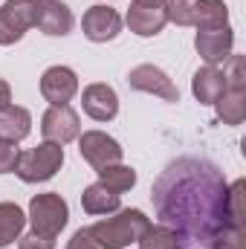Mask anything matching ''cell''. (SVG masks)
<instances>
[{
	"label": "cell",
	"mask_w": 246,
	"mask_h": 249,
	"mask_svg": "<svg viewBox=\"0 0 246 249\" xmlns=\"http://www.w3.org/2000/svg\"><path fill=\"white\" fill-rule=\"evenodd\" d=\"M194 47H197L200 58H203L206 64L220 67V64H226V58L232 55L235 32H232V26H220V29H197Z\"/></svg>",
	"instance_id": "obj_9"
},
{
	"label": "cell",
	"mask_w": 246,
	"mask_h": 249,
	"mask_svg": "<svg viewBox=\"0 0 246 249\" xmlns=\"http://www.w3.org/2000/svg\"><path fill=\"white\" fill-rule=\"evenodd\" d=\"M70 220V206L61 194L47 191V194H35L29 200V223L32 232L44 235V238H58L61 229Z\"/></svg>",
	"instance_id": "obj_4"
},
{
	"label": "cell",
	"mask_w": 246,
	"mask_h": 249,
	"mask_svg": "<svg viewBox=\"0 0 246 249\" xmlns=\"http://www.w3.org/2000/svg\"><path fill=\"white\" fill-rule=\"evenodd\" d=\"M133 3H142V6H162V0H133Z\"/></svg>",
	"instance_id": "obj_30"
},
{
	"label": "cell",
	"mask_w": 246,
	"mask_h": 249,
	"mask_svg": "<svg viewBox=\"0 0 246 249\" xmlns=\"http://www.w3.org/2000/svg\"><path fill=\"white\" fill-rule=\"evenodd\" d=\"M151 226V220L145 217V212L139 209H119L116 217H105L99 223L90 226V235L99 241L102 249H124L130 244H136L145 229Z\"/></svg>",
	"instance_id": "obj_2"
},
{
	"label": "cell",
	"mask_w": 246,
	"mask_h": 249,
	"mask_svg": "<svg viewBox=\"0 0 246 249\" xmlns=\"http://www.w3.org/2000/svg\"><path fill=\"white\" fill-rule=\"evenodd\" d=\"M67 249H102V247H99V241L90 235V226H87V229H78V232L70 238Z\"/></svg>",
	"instance_id": "obj_28"
},
{
	"label": "cell",
	"mask_w": 246,
	"mask_h": 249,
	"mask_svg": "<svg viewBox=\"0 0 246 249\" xmlns=\"http://www.w3.org/2000/svg\"><path fill=\"white\" fill-rule=\"evenodd\" d=\"M194 3H197V0H162V9H165L168 20H174L177 26H191Z\"/></svg>",
	"instance_id": "obj_25"
},
{
	"label": "cell",
	"mask_w": 246,
	"mask_h": 249,
	"mask_svg": "<svg viewBox=\"0 0 246 249\" xmlns=\"http://www.w3.org/2000/svg\"><path fill=\"white\" fill-rule=\"evenodd\" d=\"M226 226L246 229V180L226 186Z\"/></svg>",
	"instance_id": "obj_21"
},
{
	"label": "cell",
	"mask_w": 246,
	"mask_h": 249,
	"mask_svg": "<svg viewBox=\"0 0 246 249\" xmlns=\"http://www.w3.org/2000/svg\"><path fill=\"white\" fill-rule=\"evenodd\" d=\"M26 226V214L15 203H0V247H9L20 238Z\"/></svg>",
	"instance_id": "obj_20"
},
{
	"label": "cell",
	"mask_w": 246,
	"mask_h": 249,
	"mask_svg": "<svg viewBox=\"0 0 246 249\" xmlns=\"http://www.w3.org/2000/svg\"><path fill=\"white\" fill-rule=\"evenodd\" d=\"M96 174H99V183H102V186L110 188V191H116V194H124V191H130V188L136 186V171H133L130 165H122V162L105 165V168H99Z\"/></svg>",
	"instance_id": "obj_22"
},
{
	"label": "cell",
	"mask_w": 246,
	"mask_h": 249,
	"mask_svg": "<svg viewBox=\"0 0 246 249\" xmlns=\"http://www.w3.org/2000/svg\"><path fill=\"white\" fill-rule=\"evenodd\" d=\"M18 241H20V249H55V238H44L38 232H29Z\"/></svg>",
	"instance_id": "obj_27"
},
{
	"label": "cell",
	"mask_w": 246,
	"mask_h": 249,
	"mask_svg": "<svg viewBox=\"0 0 246 249\" xmlns=\"http://www.w3.org/2000/svg\"><path fill=\"white\" fill-rule=\"evenodd\" d=\"M191 26H197V29L229 26V6L223 0H197L194 15H191Z\"/></svg>",
	"instance_id": "obj_18"
},
{
	"label": "cell",
	"mask_w": 246,
	"mask_h": 249,
	"mask_svg": "<svg viewBox=\"0 0 246 249\" xmlns=\"http://www.w3.org/2000/svg\"><path fill=\"white\" fill-rule=\"evenodd\" d=\"M6 107H12V87H9V81L0 78V110H6Z\"/></svg>",
	"instance_id": "obj_29"
},
{
	"label": "cell",
	"mask_w": 246,
	"mask_h": 249,
	"mask_svg": "<svg viewBox=\"0 0 246 249\" xmlns=\"http://www.w3.org/2000/svg\"><path fill=\"white\" fill-rule=\"evenodd\" d=\"M81 107H84V113H87L90 119H96V122H110V119H116V113H119V96H116V90H113L110 84L96 81V84H87V87H84V93H81Z\"/></svg>",
	"instance_id": "obj_11"
},
{
	"label": "cell",
	"mask_w": 246,
	"mask_h": 249,
	"mask_svg": "<svg viewBox=\"0 0 246 249\" xmlns=\"http://www.w3.org/2000/svg\"><path fill=\"white\" fill-rule=\"evenodd\" d=\"M154 209L159 223L177 232L180 249H209L226 226V177L209 160L183 157L154 183Z\"/></svg>",
	"instance_id": "obj_1"
},
{
	"label": "cell",
	"mask_w": 246,
	"mask_h": 249,
	"mask_svg": "<svg viewBox=\"0 0 246 249\" xmlns=\"http://www.w3.org/2000/svg\"><path fill=\"white\" fill-rule=\"evenodd\" d=\"M127 84H130V90L159 96L162 102H180L177 84L168 78L165 70H159V67H154V64H139V67H133V70L127 72Z\"/></svg>",
	"instance_id": "obj_6"
},
{
	"label": "cell",
	"mask_w": 246,
	"mask_h": 249,
	"mask_svg": "<svg viewBox=\"0 0 246 249\" xmlns=\"http://www.w3.org/2000/svg\"><path fill=\"white\" fill-rule=\"evenodd\" d=\"M78 93V75L70 67H50L41 75V96L50 105H67L72 96Z\"/></svg>",
	"instance_id": "obj_12"
},
{
	"label": "cell",
	"mask_w": 246,
	"mask_h": 249,
	"mask_svg": "<svg viewBox=\"0 0 246 249\" xmlns=\"http://www.w3.org/2000/svg\"><path fill=\"white\" fill-rule=\"evenodd\" d=\"M209 249H246V229L223 226V229L211 238Z\"/></svg>",
	"instance_id": "obj_24"
},
{
	"label": "cell",
	"mask_w": 246,
	"mask_h": 249,
	"mask_svg": "<svg viewBox=\"0 0 246 249\" xmlns=\"http://www.w3.org/2000/svg\"><path fill=\"white\" fill-rule=\"evenodd\" d=\"M139 249H180V238H177V232L174 229H168V226H148L145 229V235L136 241Z\"/></svg>",
	"instance_id": "obj_23"
},
{
	"label": "cell",
	"mask_w": 246,
	"mask_h": 249,
	"mask_svg": "<svg viewBox=\"0 0 246 249\" xmlns=\"http://www.w3.org/2000/svg\"><path fill=\"white\" fill-rule=\"evenodd\" d=\"M78 151H81V160L90 162L96 171L105 168V165L122 162V145L113 136H107L105 130H84V133H78Z\"/></svg>",
	"instance_id": "obj_7"
},
{
	"label": "cell",
	"mask_w": 246,
	"mask_h": 249,
	"mask_svg": "<svg viewBox=\"0 0 246 249\" xmlns=\"http://www.w3.org/2000/svg\"><path fill=\"white\" fill-rule=\"evenodd\" d=\"M127 26H130V32L133 35H139V38H154V35H159L162 29H165V23H168V15H165V9L162 6H142V3H130V9H127Z\"/></svg>",
	"instance_id": "obj_14"
},
{
	"label": "cell",
	"mask_w": 246,
	"mask_h": 249,
	"mask_svg": "<svg viewBox=\"0 0 246 249\" xmlns=\"http://www.w3.org/2000/svg\"><path fill=\"white\" fill-rule=\"evenodd\" d=\"M223 90H226V75H223L220 67L206 64V67H200V70L194 72V78H191V93H194V99H197L200 105H214Z\"/></svg>",
	"instance_id": "obj_15"
},
{
	"label": "cell",
	"mask_w": 246,
	"mask_h": 249,
	"mask_svg": "<svg viewBox=\"0 0 246 249\" xmlns=\"http://www.w3.org/2000/svg\"><path fill=\"white\" fill-rule=\"evenodd\" d=\"M81 29H84V38H90L93 44H105L122 32V18L110 6H90L81 18Z\"/></svg>",
	"instance_id": "obj_10"
},
{
	"label": "cell",
	"mask_w": 246,
	"mask_h": 249,
	"mask_svg": "<svg viewBox=\"0 0 246 249\" xmlns=\"http://www.w3.org/2000/svg\"><path fill=\"white\" fill-rule=\"evenodd\" d=\"M35 26L44 35L64 38L72 29V12L61 0H38V15H35Z\"/></svg>",
	"instance_id": "obj_13"
},
{
	"label": "cell",
	"mask_w": 246,
	"mask_h": 249,
	"mask_svg": "<svg viewBox=\"0 0 246 249\" xmlns=\"http://www.w3.org/2000/svg\"><path fill=\"white\" fill-rule=\"evenodd\" d=\"M81 206H84L87 214H110V212H119L122 209V197L116 191L105 188L102 183H93V186L84 188Z\"/></svg>",
	"instance_id": "obj_17"
},
{
	"label": "cell",
	"mask_w": 246,
	"mask_h": 249,
	"mask_svg": "<svg viewBox=\"0 0 246 249\" xmlns=\"http://www.w3.org/2000/svg\"><path fill=\"white\" fill-rule=\"evenodd\" d=\"M32 130V113L26 107H6L0 110V139L20 142Z\"/></svg>",
	"instance_id": "obj_19"
},
{
	"label": "cell",
	"mask_w": 246,
	"mask_h": 249,
	"mask_svg": "<svg viewBox=\"0 0 246 249\" xmlns=\"http://www.w3.org/2000/svg\"><path fill=\"white\" fill-rule=\"evenodd\" d=\"M217 119L223 124H241L246 119V87H232L226 84V90L220 93V99L214 102Z\"/></svg>",
	"instance_id": "obj_16"
},
{
	"label": "cell",
	"mask_w": 246,
	"mask_h": 249,
	"mask_svg": "<svg viewBox=\"0 0 246 249\" xmlns=\"http://www.w3.org/2000/svg\"><path fill=\"white\" fill-rule=\"evenodd\" d=\"M61 165H64V148L44 139L38 148H29L18 157L15 174L23 183H47L61 171Z\"/></svg>",
	"instance_id": "obj_3"
},
{
	"label": "cell",
	"mask_w": 246,
	"mask_h": 249,
	"mask_svg": "<svg viewBox=\"0 0 246 249\" xmlns=\"http://www.w3.org/2000/svg\"><path fill=\"white\" fill-rule=\"evenodd\" d=\"M38 15V0H6L0 9V47L18 44L32 26Z\"/></svg>",
	"instance_id": "obj_5"
},
{
	"label": "cell",
	"mask_w": 246,
	"mask_h": 249,
	"mask_svg": "<svg viewBox=\"0 0 246 249\" xmlns=\"http://www.w3.org/2000/svg\"><path fill=\"white\" fill-rule=\"evenodd\" d=\"M18 157H20L18 142L0 139V174H12V171L18 168Z\"/></svg>",
	"instance_id": "obj_26"
},
{
	"label": "cell",
	"mask_w": 246,
	"mask_h": 249,
	"mask_svg": "<svg viewBox=\"0 0 246 249\" xmlns=\"http://www.w3.org/2000/svg\"><path fill=\"white\" fill-rule=\"evenodd\" d=\"M41 133L47 142H55V145H67V142L78 139V133H81L78 113L70 105H50V110L41 116Z\"/></svg>",
	"instance_id": "obj_8"
}]
</instances>
